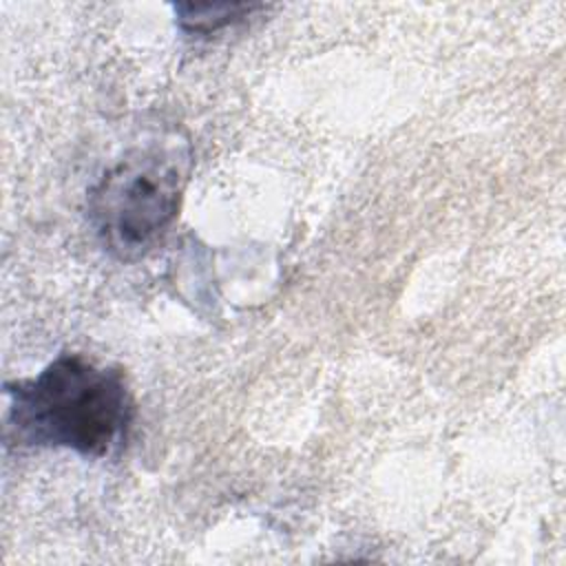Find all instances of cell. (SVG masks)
Returning a JSON list of instances; mask_svg holds the SVG:
<instances>
[{"label": "cell", "instance_id": "cell-1", "mask_svg": "<svg viewBox=\"0 0 566 566\" xmlns=\"http://www.w3.org/2000/svg\"><path fill=\"white\" fill-rule=\"evenodd\" d=\"M7 436L18 447H62L104 458L122 447L135 405L124 374L62 354L35 378L7 382Z\"/></svg>", "mask_w": 566, "mask_h": 566}, {"label": "cell", "instance_id": "cell-2", "mask_svg": "<svg viewBox=\"0 0 566 566\" xmlns=\"http://www.w3.org/2000/svg\"><path fill=\"white\" fill-rule=\"evenodd\" d=\"M190 146L170 133L130 148L91 190L88 217L119 261L153 250L172 226L190 175Z\"/></svg>", "mask_w": 566, "mask_h": 566}, {"label": "cell", "instance_id": "cell-3", "mask_svg": "<svg viewBox=\"0 0 566 566\" xmlns=\"http://www.w3.org/2000/svg\"><path fill=\"white\" fill-rule=\"evenodd\" d=\"M254 9L252 4H237V2H214V4H177V20L186 33H214L237 20H243Z\"/></svg>", "mask_w": 566, "mask_h": 566}]
</instances>
